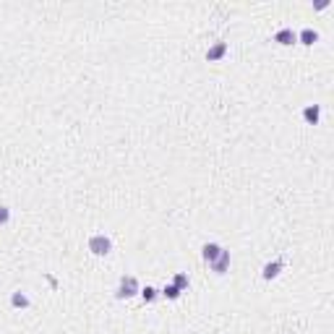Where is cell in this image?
<instances>
[{"label": "cell", "mask_w": 334, "mask_h": 334, "mask_svg": "<svg viewBox=\"0 0 334 334\" xmlns=\"http://www.w3.org/2000/svg\"><path fill=\"white\" fill-rule=\"evenodd\" d=\"M89 250H91L94 256H107L110 250H113V240H110L107 235L97 233V235L89 238Z\"/></svg>", "instance_id": "1"}, {"label": "cell", "mask_w": 334, "mask_h": 334, "mask_svg": "<svg viewBox=\"0 0 334 334\" xmlns=\"http://www.w3.org/2000/svg\"><path fill=\"white\" fill-rule=\"evenodd\" d=\"M141 292V287H138V280L136 277H123V280H120V285H118V298L123 300V298H133V295H138Z\"/></svg>", "instance_id": "2"}, {"label": "cell", "mask_w": 334, "mask_h": 334, "mask_svg": "<svg viewBox=\"0 0 334 334\" xmlns=\"http://www.w3.org/2000/svg\"><path fill=\"white\" fill-rule=\"evenodd\" d=\"M211 269H214V274H225L227 272V269H230V250H225V248H222V253L214 258V261H211L209 264Z\"/></svg>", "instance_id": "3"}, {"label": "cell", "mask_w": 334, "mask_h": 334, "mask_svg": "<svg viewBox=\"0 0 334 334\" xmlns=\"http://www.w3.org/2000/svg\"><path fill=\"white\" fill-rule=\"evenodd\" d=\"M225 52H227V42H217L214 47L207 50V60L209 63H217L219 58H225Z\"/></svg>", "instance_id": "4"}, {"label": "cell", "mask_w": 334, "mask_h": 334, "mask_svg": "<svg viewBox=\"0 0 334 334\" xmlns=\"http://www.w3.org/2000/svg\"><path fill=\"white\" fill-rule=\"evenodd\" d=\"M219 253H222V246H217V243H207L201 248V256H204V261H207V264H211Z\"/></svg>", "instance_id": "5"}, {"label": "cell", "mask_w": 334, "mask_h": 334, "mask_svg": "<svg viewBox=\"0 0 334 334\" xmlns=\"http://www.w3.org/2000/svg\"><path fill=\"white\" fill-rule=\"evenodd\" d=\"M274 42H280V44H292V42H298V34H295L292 29H280L274 34Z\"/></svg>", "instance_id": "6"}, {"label": "cell", "mask_w": 334, "mask_h": 334, "mask_svg": "<svg viewBox=\"0 0 334 334\" xmlns=\"http://www.w3.org/2000/svg\"><path fill=\"white\" fill-rule=\"evenodd\" d=\"M282 272V261H269L266 266H264V272H261V277L264 280H274L277 274Z\"/></svg>", "instance_id": "7"}, {"label": "cell", "mask_w": 334, "mask_h": 334, "mask_svg": "<svg viewBox=\"0 0 334 334\" xmlns=\"http://www.w3.org/2000/svg\"><path fill=\"white\" fill-rule=\"evenodd\" d=\"M319 115H321V110H319V105H308V107H305V110H303V118H305V120H308V123H313V125H316V123H319Z\"/></svg>", "instance_id": "8"}, {"label": "cell", "mask_w": 334, "mask_h": 334, "mask_svg": "<svg viewBox=\"0 0 334 334\" xmlns=\"http://www.w3.org/2000/svg\"><path fill=\"white\" fill-rule=\"evenodd\" d=\"M298 40H300L303 44H313V42L319 40V32H316V29H311V26H308V29H303V32L298 34Z\"/></svg>", "instance_id": "9"}, {"label": "cell", "mask_w": 334, "mask_h": 334, "mask_svg": "<svg viewBox=\"0 0 334 334\" xmlns=\"http://www.w3.org/2000/svg\"><path fill=\"white\" fill-rule=\"evenodd\" d=\"M11 305H13V308H26V305H29V298H26L21 290H16L11 295Z\"/></svg>", "instance_id": "10"}, {"label": "cell", "mask_w": 334, "mask_h": 334, "mask_svg": "<svg viewBox=\"0 0 334 334\" xmlns=\"http://www.w3.org/2000/svg\"><path fill=\"white\" fill-rule=\"evenodd\" d=\"M138 295H141V298H144V303H152V300L157 298V290H154L152 285H146V287H144V290L138 292Z\"/></svg>", "instance_id": "11"}, {"label": "cell", "mask_w": 334, "mask_h": 334, "mask_svg": "<svg viewBox=\"0 0 334 334\" xmlns=\"http://www.w3.org/2000/svg\"><path fill=\"white\" fill-rule=\"evenodd\" d=\"M162 295H165V298H170V300H178L180 298V290L175 285H167L165 290H162Z\"/></svg>", "instance_id": "12"}, {"label": "cell", "mask_w": 334, "mask_h": 334, "mask_svg": "<svg viewBox=\"0 0 334 334\" xmlns=\"http://www.w3.org/2000/svg\"><path fill=\"white\" fill-rule=\"evenodd\" d=\"M172 285H175V287H178V290L183 292V290H185V287H188V277H185V274H175V280H172Z\"/></svg>", "instance_id": "13"}, {"label": "cell", "mask_w": 334, "mask_h": 334, "mask_svg": "<svg viewBox=\"0 0 334 334\" xmlns=\"http://www.w3.org/2000/svg\"><path fill=\"white\" fill-rule=\"evenodd\" d=\"M8 219H11V211H8V207H0V225H5Z\"/></svg>", "instance_id": "14"}]
</instances>
